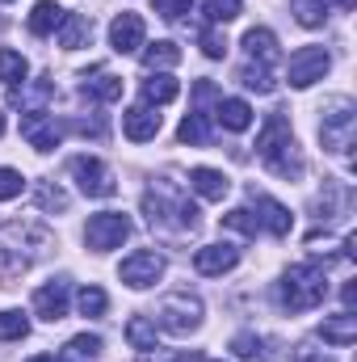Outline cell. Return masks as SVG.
I'll return each mask as SVG.
<instances>
[{
  "mask_svg": "<svg viewBox=\"0 0 357 362\" xmlns=\"http://www.w3.org/2000/svg\"><path fill=\"white\" fill-rule=\"evenodd\" d=\"M277 295H282V308H286V312H311V308L324 303L328 278H324L320 266L303 262V266H290V270H286V282H282Z\"/></svg>",
  "mask_w": 357,
  "mask_h": 362,
  "instance_id": "1",
  "label": "cell"
},
{
  "mask_svg": "<svg viewBox=\"0 0 357 362\" xmlns=\"http://www.w3.org/2000/svg\"><path fill=\"white\" fill-rule=\"evenodd\" d=\"M320 135H324V148L328 152H349L353 148V101L349 97H337L328 105Z\"/></svg>",
  "mask_w": 357,
  "mask_h": 362,
  "instance_id": "2",
  "label": "cell"
},
{
  "mask_svg": "<svg viewBox=\"0 0 357 362\" xmlns=\"http://www.w3.org/2000/svg\"><path fill=\"white\" fill-rule=\"evenodd\" d=\"M126 236H131V219H126L122 211H101V215H92L89 228H85V240H89L92 253H109V249H118Z\"/></svg>",
  "mask_w": 357,
  "mask_h": 362,
  "instance_id": "3",
  "label": "cell"
},
{
  "mask_svg": "<svg viewBox=\"0 0 357 362\" xmlns=\"http://www.w3.org/2000/svg\"><path fill=\"white\" fill-rule=\"evenodd\" d=\"M156 320L169 329V333H193L198 325H202V303L193 299V295H169L164 303H160V312H156Z\"/></svg>",
  "mask_w": 357,
  "mask_h": 362,
  "instance_id": "4",
  "label": "cell"
},
{
  "mask_svg": "<svg viewBox=\"0 0 357 362\" xmlns=\"http://www.w3.org/2000/svg\"><path fill=\"white\" fill-rule=\"evenodd\" d=\"M328 68H332V59H328L324 47H298V51L290 55V85H294V89H307V85L324 81Z\"/></svg>",
  "mask_w": 357,
  "mask_h": 362,
  "instance_id": "5",
  "label": "cell"
},
{
  "mask_svg": "<svg viewBox=\"0 0 357 362\" xmlns=\"http://www.w3.org/2000/svg\"><path fill=\"white\" fill-rule=\"evenodd\" d=\"M72 177H76V185L89 194V198H109L118 185H114V177L105 173V165L97 160V156H72Z\"/></svg>",
  "mask_w": 357,
  "mask_h": 362,
  "instance_id": "6",
  "label": "cell"
},
{
  "mask_svg": "<svg viewBox=\"0 0 357 362\" xmlns=\"http://www.w3.org/2000/svg\"><path fill=\"white\" fill-rule=\"evenodd\" d=\"M122 282L126 286H135V291H143V286H152L160 274H164V257L160 253H152V249H139V253H131L126 262H122Z\"/></svg>",
  "mask_w": 357,
  "mask_h": 362,
  "instance_id": "7",
  "label": "cell"
},
{
  "mask_svg": "<svg viewBox=\"0 0 357 362\" xmlns=\"http://www.w3.org/2000/svg\"><path fill=\"white\" fill-rule=\"evenodd\" d=\"M109 47H114L118 55L139 51V47H143V17H139V13H118V17L109 21Z\"/></svg>",
  "mask_w": 357,
  "mask_h": 362,
  "instance_id": "8",
  "label": "cell"
},
{
  "mask_svg": "<svg viewBox=\"0 0 357 362\" xmlns=\"http://www.w3.org/2000/svg\"><path fill=\"white\" fill-rule=\"evenodd\" d=\"M34 312L42 316V320H63L68 316V282L63 278H51L47 286H38L34 291Z\"/></svg>",
  "mask_w": 357,
  "mask_h": 362,
  "instance_id": "9",
  "label": "cell"
},
{
  "mask_svg": "<svg viewBox=\"0 0 357 362\" xmlns=\"http://www.w3.org/2000/svg\"><path fill=\"white\" fill-rule=\"evenodd\" d=\"M122 131H126L131 144H147V139H156V131H160V114H156L152 105H131V110L122 114Z\"/></svg>",
  "mask_w": 357,
  "mask_h": 362,
  "instance_id": "10",
  "label": "cell"
},
{
  "mask_svg": "<svg viewBox=\"0 0 357 362\" xmlns=\"http://www.w3.org/2000/svg\"><path fill=\"white\" fill-rule=\"evenodd\" d=\"M236 262H240V249H231V245H206V249L193 253V270L206 274V278L236 270Z\"/></svg>",
  "mask_w": 357,
  "mask_h": 362,
  "instance_id": "11",
  "label": "cell"
},
{
  "mask_svg": "<svg viewBox=\"0 0 357 362\" xmlns=\"http://www.w3.org/2000/svg\"><path fill=\"white\" fill-rule=\"evenodd\" d=\"M21 135H25L30 148H38V152H51V148L59 144V127H55L51 118H42V114H25V118H21Z\"/></svg>",
  "mask_w": 357,
  "mask_h": 362,
  "instance_id": "12",
  "label": "cell"
},
{
  "mask_svg": "<svg viewBox=\"0 0 357 362\" xmlns=\"http://www.w3.org/2000/svg\"><path fill=\"white\" fill-rule=\"evenodd\" d=\"M290 144V122H286V114L282 110H273L265 122V131H261V139H257V152H261V160H269L273 152H282Z\"/></svg>",
  "mask_w": 357,
  "mask_h": 362,
  "instance_id": "13",
  "label": "cell"
},
{
  "mask_svg": "<svg viewBox=\"0 0 357 362\" xmlns=\"http://www.w3.org/2000/svg\"><path fill=\"white\" fill-rule=\"evenodd\" d=\"M189 185H193L206 202H223L227 189H231V181H227L223 169H193V173H189Z\"/></svg>",
  "mask_w": 357,
  "mask_h": 362,
  "instance_id": "14",
  "label": "cell"
},
{
  "mask_svg": "<svg viewBox=\"0 0 357 362\" xmlns=\"http://www.w3.org/2000/svg\"><path fill=\"white\" fill-rule=\"evenodd\" d=\"M320 337H324L328 346H353V341H357V316H353V312L328 316V320L320 325Z\"/></svg>",
  "mask_w": 357,
  "mask_h": 362,
  "instance_id": "15",
  "label": "cell"
},
{
  "mask_svg": "<svg viewBox=\"0 0 357 362\" xmlns=\"http://www.w3.org/2000/svg\"><path fill=\"white\" fill-rule=\"evenodd\" d=\"M244 51H248V59H257V68H273L277 64V38L269 30H248L244 34Z\"/></svg>",
  "mask_w": 357,
  "mask_h": 362,
  "instance_id": "16",
  "label": "cell"
},
{
  "mask_svg": "<svg viewBox=\"0 0 357 362\" xmlns=\"http://www.w3.org/2000/svg\"><path fill=\"white\" fill-rule=\"evenodd\" d=\"M257 211H261V219H257V223H265L273 236H286V232H290V223H294V215H290L277 198H265V194H257Z\"/></svg>",
  "mask_w": 357,
  "mask_h": 362,
  "instance_id": "17",
  "label": "cell"
},
{
  "mask_svg": "<svg viewBox=\"0 0 357 362\" xmlns=\"http://www.w3.org/2000/svg\"><path fill=\"white\" fill-rule=\"evenodd\" d=\"M63 17H68V8H59L55 0H38L30 13V34H51L63 25Z\"/></svg>",
  "mask_w": 357,
  "mask_h": 362,
  "instance_id": "18",
  "label": "cell"
},
{
  "mask_svg": "<svg viewBox=\"0 0 357 362\" xmlns=\"http://www.w3.org/2000/svg\"><path fill=\"white\" fill-rule=\"evenodd\" d=\"M219 122L227 127V131H248L253 127V105L248 101H240V97H219Z\"/></svg>",
  "mask_w": 357,
  "mask_h": 362,
  "instance_id": "19",
  "label": "cell"
},
{
  "mask_svg": "<svg viewBox=\"0 0 357 362\" xmlns=\"http://www.w3.org/2000/svg\"><path fill=\"white\" fill-rule=\"evenodd\" d=\"M89 38H92V21L85 13H68V17H63V30H59V47L76 51V47H85Z\"/></svg>",
  "mask_w": 357,
  "mask_h": 362,
  "instance_id": "20",
  "label": "cell"
},
{
  "mask_svg": "<svg viewBox=\"0 0 357 362\" xmlns=\"http://www.w3.org/2000/svg\"><path fill=\"white\" fill-rule=\"evenodd\" d=\"M85 97H97V101H118L122 97V81L114 76V72H92V76H85Z\"/></svg>",
  "mask_w": 357,
  "mask_h": 362,
  "instance_id": "21",
  "label": "cell"
},
{
  "mask_svg": "<svg viewBox=\"0 0 357 362\" xmlns=\"http://www.w3.org/2000/svg\"><path fill=\"white\" fill-rule=\"evenodd\" d=\"M181 85L173 76H164V72H152L147 81H143V97H147V105H164V101H177Z\"/></svg>",
  "mask_w": 357,
  "mask_h": 362,
  "instance_id": "22",
  "label": "cell"
},
{
  "mask_svg": "<svg viewBox=\"0 0 357 362\" xmlns=\"http://www.w3.org/2000/svg\"><path fill=\"white\" fill-rule=\"evenodd\" d=\"M101 358V337L97 333H80L63 346V362H97Z\"/></svg>",
  "mask_w": 357,
  "mask_h": 362,
  "instance_id": "23",
  "label": "cell"
},
{
  "mask_svg": "<svg viewBox=\"0 0 357 362\" xmlns=\"http://www.w3.org/2000/svg\"><path fill=\"white\" fill-rule=\"evenodd\" d=\"M328 4H332V0H294L290 8H294L298 25H324V21H328ZM341 4L349 8L353 0H341Z\"/></svg>",
  "mask_w": 357,
  "mask_h": 362,
  "instance_id": "24",
  "label": "cell"
},
{
  "mask_svg": "<svg viewBox=\"0 0 357 362\" xmlns=\"http://www.w3.org/2000/svg\"><path fill=\"white\" fill-rule=\"evenodd\" d=\"M126 341H131L135 350H143V354L156 350V325H152L147 316H131V320H126Z\"/></svg>",
  "mask_w": 357,
  "mask_h": 362,
  "instance_id": "25",
  "label": "cell"
},
{
  "mask_svg": "<svg viewBox=\"0 0 357 362\" xmlns=\"http://www.w3.org/2000/svg\"><path fill=\"white\" fill-rule=\"evenodd\" d=\"M181 64V47L177 42H152L147 51H143V68L147 72H156V68H173Z\"/></svg>",
  "mask_w": 357,
  "mask_h": 362,
  "instance_id": "26",
  "label": "cell"
},
{
  "mask_svg": "<svg viewBox=\"0 0 357 362\" xmlns=\"http://www.w3.org/2000/svg\"><path fill=\"white\" fill-rule=\"evenodd\" d=\"M25 72H30V64H25L17 51H8V47H4V51H0V81L17 89V85H25Z\"/></svg>",
  "mask_w": 357,
  "mask_h": 362,
  "instance_id": "27",
  "label": "cell"
},
{
  "mask_svg": "<svg viewBox=\"0 0 357 362\" xmlns=\"http://www.w3.org/2000/svg\"><path fill=\"white\" fill-rule=\"evenodd\" d=\"M177 139H181V144H189V148H202V144L210 139V127H206V114H189V118L181 122Z\"/></svg>",
  "mask_w": 357,
  "mask_h": 362,
  "instance_id": "28",
  "label": "cell"
},
{
  "mask_svg": "<svg viewBox=\"0 0 357 362\" xmlns=\"http://www.w3.org/2000/svg\"><path fill=\"white\" fill-rule=\"evenodd\" d=\"M240 85H244V89H257V93H273V89H277L273 72H269V68H253V64H248V68H240Z\"/></svg>",
  "mask_w": 357,
  "mask_h": 362,
  "instance_id": "29",
  "label": "cell"
},
{
  "mask_svg": "<svg viewBox=\"0 0 357 362\" xmlns=\"http://www.w3.org/2000/svg\"><path fill=\"white\" fill-rule=\"evenodd\" d=\"M30 333V320L21 312H0V341H21Z\"/></svg>",
  "mask_w": 357,
  "mask_h": 362,
  "instance_id": "30",
  "label": "cell"
},
{
  "mask_svg": "<svg viewBox=\"0 0 357 362\" xmlns=\"http://www.w3.org/2000/svg\"><path fill=\"white\" fill-rule=\"evenodd\" d=\"M21 274H25V257H21L17 249L0 245V282H13V278H21Z\"/></svg>",
  "mask_w": 357,
  "mask_h": 362,
  "instance_id": "31",
  "label": "cell"
},
{
  "mask_svg": "<svg viewBox=\"0 0 357 362\" xmlns=\"http://www.w3.org/2000/svg\"><path fill=\"white\" fill-rule=\"evenodd\" d=\"M76 303H80V312H85V316H105V308H109V299H105V291H101V286H85V291L76 295Z\"/></svg>",
  "mask_w": 357,
  "mask_h": 362,
  "instance_id": "32",
  "label": "cell"
},
{
  "mask_svg": "<svg viewBox=\"0 0 357 362\" xmlns=\"http://www.w3.org/2000/svg\"><path fill=\"white\" fill-rule=\"evenodd\" d=\"M202 8H206L210 21H236L244 4H240V0H202Z\"/></svg>",
  "mask_w": 357,
  "mask_h": 362,
  "instance_id": "33",
  "label": "cell"
},
{
  "mask_svg": "<svg viewBox=\"0 0 357 362\" xmlns=\"http://www.w3.org/2000/svg\"><path fill=\"white\" fill-rule=\"evenodd\" d=\"M223 223H227V228H236V232H244V236H257V232H261V223H257V219H253V211H244V206L227 211V215H223Z\"/></svg>",
  "mask_w": 357,
  "mask_h": 362,
  "instance_id": "34",
  "label": "cell"
},
{
  "mask_svg": "<svg viewBox=\"0 0 357 362\" xmlns=\"http://www.w3.org/2000/svg\"><path fill=\"white\" fill-rule=\"evenodd\" d=\"M38 206L42 211H68V194L59 185H38Z\"/></svg>",
  "mask_w": 357,
  "mask_h": 362,
  "instance_id": "35",
  "label": "cell"
},
{
  "mask_svg": "<svg viewBox=\"0 0 357 362\" xmlns=\"http://www.w3.org/2000/svg\"><path fill=\"white\" fill-rule=\"evenodd\" d=\"M21 185H25V181H21V173H17V169H0V202L17 198V194H21Z\"/></svg>",
  "mask_w": 357,
  "mask_h": 362,
  "instance_id": "36",
  "label": "cell"
},
{
  "mask_svg": "<svg viewBox=\"0 0 357 362\" xmlns=\"http://www.w3.org/2000/svg\"><path fill=\"white\" fill-rule=\"evenodd\" d=\"M202 51H206L210 59H223V55H227V38H223L219 30H202Z\"/></svg>",
  "mask_w": 357,
  "mask_h": 362,
  "instance_id": "37",
  "label": "cell"
},
{
  "mask_svg": "<svg viewBox=\"0 0 357 362\" xmlns=\"http://www.w3.org/2000/svg\"><path fill=\"white\" fill-rule=\"evenodd\" d=\"M189 4H193V0H156V13H160L164 21H177L181 13H189Z\"/></svg>",
  "mask_w": 357,
  "mask_h": 362,
  "instance_id": "38",
  "label": "cell"
},
{
  "mask_svg": "<svg viewBox=\"0 0 357 362\" xmlns=\"http://www.w3.org/2000/svg\"><path fill=\"white\" fill-rule=\"evenodd\" d=\"M231 350H236L240 358H257V354H261V341H257L253 333H240V337L231 341Z\"/></svg>",
  "mask_w": 357,
  "mask_h": 362,
  "instance_id": "39",
  "label": "cell"
},
{
  "mask_svg": "<svg viewBox=\"0 0 357 362\" xmlns=\"http://www.w3.org/2000/svg\"><path fill=\"white\" fill-rule=\"evenodd\" d=\"M294 362H332L328 354H315L311 346H298V354H294Z\"/></svg>",
  "mask_w": 357,
  "mask_h": 362,
  "instance_id": "40",
  "label": "cell"
},
{
  "mask_svg": "<svg viewBox=\"0 0 357 362\" xmlns=\"http://www.w3.org/2000/svg\"><path fill=\"white\" fill-rule=\"evenodd\" d=\"M30 362H55V358L51 354H38V358H30Z\"/></svg>",
  "mask_w": 357,
  "mask_h": 362,
  "instance_id": "41",
  "label": "cell"
},
{
  "mask_svg": "<svg viewBox=\"0 0 357 362\" xmlns=\"http://www.w3.org/2000/svg\"><path fill=\"white\" fill-rule=\"evenodd\" d=\"M0 135H4V114H0Z\"/></svg>",
  "mask_w": 357,
  "mask_h": 362,
  "instance_id": "42",
  "label": "cell"
},
{
  "mask_svg": "<svg viewBox=\"0 0 357 362\" xmlns=\"http://www.w3.org/2000/svg\"><path fill=\"white\" fill-rule=\"evenodd\" d=\"M206 362H223V358H206Z\"/></svg>",
  "mask_w": 357,
  "mask_h": 362,
  "instance_id": "43",
  "label": "cell"
}]
</instances>
